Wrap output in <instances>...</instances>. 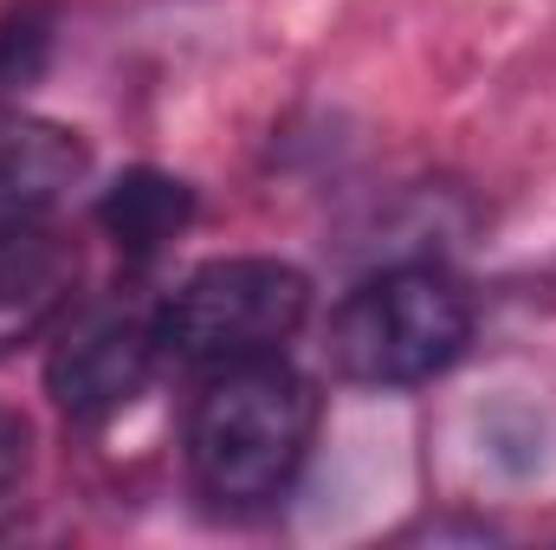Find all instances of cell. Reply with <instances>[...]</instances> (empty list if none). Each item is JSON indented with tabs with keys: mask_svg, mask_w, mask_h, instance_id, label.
<instances>
[{
	"mask_svg": "<svg viewBox=\"0 0 556 550\" xmlns=\"http://www.w3.org/2000/svg\"><path fill=\"white\" fill-rule=\"evenodd\" d=\"M317 434V389L285 357L220 363L188 409V479L220 512H260L298 479Z\"/></svg>",
	"mask_w": 556,
	"mask_h": 550,
	"instance_id": "obj_1",
	"label": "cell"
},
{
	"mask_svg": "<svg viewBox=\"0 0 556 550\" xmlns=\"http://www.w3.org/2000/svg\"><path fill=\"white\" fill-rule=\"evenodd\" d=\"M472 343V298L440 266H389L330 311V363L356 389H415Z\"/></svg>",
	"mask_w": 556,
	"mask_h": 550,
	"instance_id": "obj_2",
	"label": "cell"
},
{
	"mask_svg": "<svg viewBox=\"0 0 556 550\" xmlns=\"http://www.w3.org/2000/svg\"><path fill=\"white\" fill-rule=\"evenodd\" d=\"M311 317V278L285 260H207L155 304L162 357L220 370L247 357H278Z\"/></svg>",
	"mask_w": 556,
	"mask_h": 550,
	"instance_id": "obj_3",
	"label": "cell"
},
{
	"mask_svg": "<svg viewBox=\"0 0 556 550\" xmlns=\"http://www.w3.org/2000/svg\"><path fill=\"white\" fill-rule=\"evenodd\" d=\"M155 357H162L155 311H130V304L85 311V317L59 337V350H52V363H46V396L59 402L65 421L98 427V421L124 414L142 389H149Z\"/></svg>",
	"mask_w": 556,
	"mask_h": 550,
	"instance_id": "obj_4",
	"label": "cell"
},
{
	"mask_svg": "<svg viewBox=\"0 0 556 550\" xmlns=\"http://www.w3.org/2000/svg\"><path fill=\"white\" fill-rule=\"evenodd\" d=\"M78 240H65L59 227L33 221L0 234V357L39 343L78 298Z\"/></svg>",
	"mask_w": 556,
	"mask_h": 550,
	"instance_id": "obj_5",
	"label": "cell"
},
{
	"mask_svg": "<svg viewBox=\"0 0 556 550\" xmlns=\"http://www.w3.org/2000/svg\"><path fill=\"white\" fill-rule=\"evenodd\" d=\"M91 175V149L78 130L0 111V234L46 221Z\"/></svg>",
	"mask_w": 556,
	"mask_h": 550,
	"instance_id": "obj_6",
	"label": "cell"
},
{
	"mask_svg": "<svg viewBox=\"0 0 556 550\" xmlns=\"http://www.w3.org/2000/svg\"><path fill=\"white\" fill-rule=\"evenodd\" d=\"M194 221V188L188 182H175V175H162V168H130V175H117L111 188H104V201H98V227L124 247V253H162L181 227Z\"/></svg>",
	"mask_w": 556,
	"mask_h": 550,
	"instance_id": "obj_7",
	"label": "cell"
},
{
	"mask_svg": "<svg viewBox=\"0 0 556 550\" xmlns=\"http://www.w3.org/2000/svg\"><path fill=\"white\" fill-rule=\"evenodd\" d=\"M46 52H52V13H39V7L7 13L0 20V98L26 91L46 72Z\"/></svg>",
	"mask_w": 556,
	"mask_h": 550,
	"instance_id": "obj_8",
	"label": "cell"
},
{
	"mask_svg": "<svg viewBox=\"0 0 556 550\" xmlns=\"http://www.w3.org/2000/svg\"><path fill=\"white\" fill-rule=\"evenodd\" d=\"M26 466H33V427L20 409H0V499L26 479Z\"/></svg>",
	"mask_w": 556,
	"mask_h": 550,
	"instance_id": "obj_9",
	"label": "cell"
}]
</instances>
